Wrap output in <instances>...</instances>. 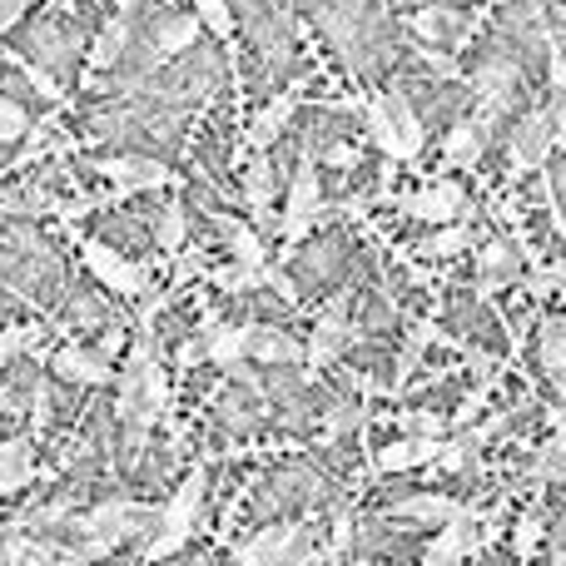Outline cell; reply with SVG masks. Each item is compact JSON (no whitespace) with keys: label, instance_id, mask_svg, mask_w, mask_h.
Instances as JSON below:
<instances>
[{"label":"cell","instance_id":"6da1fadb","mask_svg":"<svg viewBox=\"0 0 566 566\" xmlns=\"http://www.w3.org/2000/svg\"><path fill=\"white\" fill-rule=\"evenodd\" d=\"M205 488H209V472L205 468H195L185 478V488L175 492V497L159 507V532L145 542V557L149 562H159V557H175L179 547H185V537L195 532V522H199V507H205Z\"/></svg>","mask_w":566,"mask_h":566},{"label":"cell","instance_id":"7a4b0ae2","mask_svg":"<svg viewBox=\"0 0 566 566\" xmlns=\"http://www.w3.org/2000/svg\"><path fill=\"white\" fill-rule=\"evenodd\" d=\"M318 214H323L318 165H313V159H298L293 185H289V209H283V219H279V234L289 239V244H298V239L313 229V219H318Z\"/></svg>","mask_w":566,"mask_h":566},{"label":"cell","instance_id":"3957f363","mask_svg":"<svg viewBox=\"0 0 566 566\" xmlns=\"http://www.w3.org/2000/svg\"><path fill=\"white\" fill-rule=\"evenodd\" d=\"M552 145H557V125H552L547 109H532V115L517 119L507 139V155H512V175H532V169L547 165Z\"/></svg>","mask_w":566,"mask_h":566},{"label":"cell","instance_id":"277c9868","mask_svg":"<svg viewBox=\"0 0 566 566\" xmlns=\"http://www.w3.org/2000/svg\"><path fill=\"white\" fill-rule=\"evenodd\" d=\"M85 249V264H90V274H95L105 289H115V293H129V298H139V293L149 289V274L139 264H129L119 249H109V244H99V239H90V244H80Z\"/></svg>","mask_w":566,"mask_h":566},{"label":"cell","instance_id":"5b68a950","mask_svg":"<svg viewBox=\"0 0 566 566\" xmlns=\"http://www.w3.org/2000/svg\"><path fill=\"white\" fill-rule=\"evenodd\" d=\"M303 532L308 527H269L254 542L234 547V562L254 566V562H313L318 552H303Z\"/></svg>","mask_w":566,"mask_h":566},{"label":"cell","instance_id":"8992f818","mask_svg":"<svg viewBox=\"0 0 566 566\" xmlns=\"http://www.w3.org/2000/svg\"><path fill=\"white\" fill-rule=\"evenodd\" d=\"M408 214H418L422 224H452V219L472 224L478 209H472V199L462 195L458 185H432V189H418V195L408 199Z\"/></svg>","mask_w":566,"mask_h":566},{"label":"cell","instance_id":"52a82bcc","mask_svg":"<svg viewBox=\"0 0 566 566\" xmlns=\"http://www.w3.org/2000/svg\"><path fill=\"white\" fill-rule=\"evenodd\" d=\"M249 338H254V323H219L214 313L199 323V343L214 368H234L239 358H249Z\"/></svg>","mask_w":566,"mask_h":566},{"label":"cell","instance_id":"ba28073f","mask_svg":"<svg viewBox=\"0 0 566 566\" xmlns=\"http://www.w3.org/2000/svg\"><path fill=\"white\" fill-rule=\"evenodd\" d=\"M353 343H358V328H348V323L338 318V308H328L318 318V328H313V338L303 343V363H308L313 373L318 368H333V363L343 358V353L353 348Z\"/></svg>","mask_w":566,"mask_h":566},{"label":"cell","instance_id":"9c48e42d","mask_svg":"<svg viewBox=\"0 0 566 566\" xmlns=\"http://www.w3.org/2000/svg\"><path fill=\"white\" fill-rule=\"evenodd\" d=\"M99 179H109V185L125 189V195H139V189H165L175 175H169L159 159L119 155V159H99Z\"/></svg>","mask_w":566,"mask_h":566},{"label":"cell","instance_id":"30bf717a","mask_svg":"<svg viewBox=\"0 0 566 566\" xmlns=\"http://www.w3.org/2000/svg\"><path fill=\"white\" fill-rule=\"evenodd\" d=\"M478 547H482V537H478V507H468V512H458V517L442 522L438 542H432V547L422 552V557H428L432 566H448V562L472 557Z\"/></svg>","mask_w":566,"mask_h":566},{"label":"cell","instance_id":"8fae6325","mask_svg":"<svg viewBox=\"0 0 566 566\" xmlns=\"http://www.w3.org/2000/svg\"><path fill=\"white\" fill-rule=\"evenodd\" d=\"M373 105L382 109V119H388L392 135H398L402 159H418L422 155V119H418V109H412V99L402 95V90H382Z\"/></svg>","mask_w":566,"mask_h":566},{"label":"cell","instance_id":"7c38bea8","mask_svg":"<svg viewBox=\"0 0 566 566\" xmlns=\"http://www.w3.org/2000/svg\"><path fill=\"white\" fill-rule=\"evenodd\" d=\"M442 458V438H402L388 448H373V472H412Z\"/></svg>","mask_w":566,"mask_h":566},{"label":"cell","instance_id":"4fadbf2b","mask_svg":"<svg viewBox=\"0 0 566 566\" xmlns=\"http://www.w3.org/2000/svg\"><path fill=\"white\" fill-rule=\"evenodd\" d=\"M60 382H75V388H105L115 373H109V358L105 353H85V348H60L50 358Z\"/></svg>","mask_w":566,"mask_h":566},{"label":"cell","instance_id":"5bb4252c","mask_svg":"<svg viewBox=\"0 0 566 566\" xmlns=\"http://www.w3.org/2000/svg\"><path fill=\"white\" fill-rule=\"evenodd\" d=\"M488 135L492 129L482 125V119H462V125L448 129V139H442V159H448V169H472L482 159V149H488Z\"/></svg>","mask_w":566,"mask_h":566},{"label":"cell","instance_id":"9a60e30c","mask_svg":"<svg viewBox=\"0 0 566 566\" xmlns=\"http://www.w3.org/2000/svg\"><path fill=\"white\" fill-rule=\"evenodd\" d=\"M30 482H35V442L30 438L0 442V497L30 488Z\"/></svg>","mask_w":566,"mask_h":566},{"label":"cell","instance_id":"2e32d148","mask_svg":"<svg viewBox=\"0 0 566 566\" xmlns=\"http://www.w3.org/2000/svg\"><path fill=\"white\" fill-rule=\"evenodd\" d=\"M517 274H522V259H517V249H507L502 239L478 249V293H497L502 283H512Z\"/></svg>","mask_w":566,"mask_h":566},{"label":"cell","instance_id":"e0dca14e","mask_svg":"<svg viewBox=\"0 0 566 566\" xmlns=\"http://www.w3.org/2000/svg\"><path fill=\"white\" fill-rule=\"evenodd\" d=\"M249 358H259L264 368L303 363V343H298V338H289L283 328H254V338H249Z\"/></svg>","mask_w":566,"mask_h":566},{"label":"cell","instance_id":"ac0fdd59","mask_svg":"<svg viewBox=\"0 0 566 566\" xmlns=\"http://www.w3.org/2000/svg\"><path fill=\"white\" fill-rule=\"evenodd\" d=\"M293 109H298V95H293V90H289V95H279V99H269V105L254 115V129H249V145H254V149H269V145H274V139L283 135V129H289Z\"/></svg>","mask_w":566,"mask_h":566},{"label":"cell","instance_id":"d6986e66","mask_svg":"<svg viewBox=\"0 0 566 566\" xmlns=\"http://www.w3.org/2000/svg\"><path fill=\"white\" fill-rule=\"evenodd\" d=\"M468 249H478V234H472V224L452 219V224H442L438 234L422 239L418 254H422V259H458V254H468Z\"/></svg>","mask_w":566,"mask_h":566},{"label":"cell","instance_id":"ffe728a7","mask_svg":"<svg viewBox=\"0 0 566 566\" xmlns=\"http://www.w3.org/2000/svg\"><path fill=\"white\" fill-rule=\"evenodd\" d=\"M214 229L224 234V244H229V254L239 259V264H264V234H259L254 224H239V219H219L214 214Z\"/></svg>","mask_w":566,"mask_h":566},{"label":"cell","instance_id":"44dd1931","mask_svg":"<svg viewBox=\"0 0 566 566\" xmlns=\"http://www.w3.org/2000/svg\"><path fill=\"white\" fill-rule=\"evenodd\" d=\"M432 343H442V328L432 318H422V323H412L408 328V338H402V353H398V388L418 373V358H422V348H432Z\"/></svg>","mask_w":566,"mask_h":566},{"label":"cell","instance_id":"7402d4cb","mask_svg":"<svg viewBox=\"0 0 566 566\" xmlns=\"http://www.w3.org/2000/svg\"><path fill=\"white\" fill-rule=\"evenodd\" d=\"M408 30L418 40H458L462 15L458 10H418V15H408Z\"/></svg>","mask_w":566,"mask_h":566},{"label":"cell","instance_id":"603a6c76","mask_svg":"<svg viewBox=\"0 0 566 566\" xmlns=\"http://www.w3.org/2000/svg\"><path fill=\"white\" fill-rule=\"evenodd\" d=\"M537 353H542V368L562 382L566 392V323H542L537 333Z\"/></svg>","mask_w":566,"mask_h":566},{"label":"cell","instance_id":"cb8c5ba5","mask_svg":"<svg viewBox=\"0 0 566 566\" xmlns=\"http://www.w3.org/2000/svg\"><path fill=\"white\" fill-rule=\"evenodd\" d=\"M195 40H199V15H165L159 20V55L195 50Z\"/></svg>","mask_w":566,"mask_h":566},{"label":"cell","instance_id":"d4e9b609","mask_svg":"<svg viewBox=\"0 0 566 566\" xmlns=\"http://www.w3.org/2000/svg\"><path fill=\"white\" fill-rule=\"evenodd\" d=\"M40 348H45V328H35V323H10V328H0V363L25 358V353H40Z\"/></svg>","mask_w":566,"mask_h":566},{"label":"cell","instance_id":"484cf974","mask_svg":"<svg viewBox=\"0 0 566 566\" xmlns=\"http://www.w3.org/2000/svg\"><path fill=\"white\" fill-rule=\"evenodd\" d=\"M458 512H468V502H452V497H408L398 507V517H408V522H448V517H458Z\"/></svg>","mask_w":566,"mask_h":566},{"label":"cell","instance_id":"4316f807","mask_svg":"<svg viewBox=\"0 0 566 566\" xmlns=\"http://www.w3.org/2000/svg\"><path fill=\"white\" fill-rule=\"evenodd\" d=\"M125 40H129V20H109V25L95 35V50H90V65H95V70H109V65L119 60V50H125Z\"/></svg>","mask_w":566,"mask_h":566},{"label":"cell","instance_id":"83f0119b","mask_svg":"<svg viewBox=\"0 0 566 566\" xmlns=\"http://www.w3.org/2000/svg\"><path fill=\"white\" fill-rule=\"evenodd\" d=\"M185 234H189V219H185V209H179V205H165V214H159V229H155V239H159V254H169V259H175L179 249H185Z\"/></svg>","mask_w":566,"mask_h":566},{"label":"cell","instance_id":"f1b7e54d","mask_svg":"<svg viewBox=\"0 0 566 566\" xmlns=\"http://www.w3.org/2000/svg\"><path fill=\"white\" fill-rule=\"evenodd\" d=\"M6 65L15 70L20 80H30V90H35L40 99H50V105H65V90H60L55 80H50V75H45V70H40V65H30V60H20V55H10Z\"/></svg>","mask_w":566,"mask_h":566},{"label":"cell","instance_id":"f546056e","mask_svg":"<svg viewBox=\"0 0 566 566\" xmlns=\"http://www.w3.org/2000/svg\"><path fill=\"white\" fill-rule=\"evenodd\" d=\"M195 15L205 30H214L219 40L234 35V10H229V0H195Z\"/></svg>","mask_w":566,"mask_h":566},{"label":"cell","instance_id":"4dcf8cb0","mask_svg":"<svg viewBox=\"0 0 566 566\" xmlns=\"http://www.w3.org/2000/svg\"><path fill=\"white\" fill-rule=\"evenodd\" d=\"M402 432H408V438H442V432H448V422L438 418V412H428V408H418V412H402Z\"/></svg>","mask_w":566,"mask_h":566},{"label":"cell","instance_id":"1f68e13d","mask_svg":"<svg viewBox=\"0 0 566 566\" xmlns=\"http://www.w3.org/2000/svg\"><path fill=\"white\" fill-rule=\"evenodd\" d=\"M368 135L378 139V149H382V155H388V159H402L398 135H392V125H388V119H382V109H378V105H368Z\"/></svg>","mask_w":566,"mask_h":566},{"label":"cell","instance_id":"d6a6232c","mask_svg":"<svg viewBox=\"0 0 566 566\" xmlns=\"http://www.w3.org/2000/svg\"><path fill=\"white\" fill-rule=\"evenodd\" d=\"M259 283H264V289H274L283 303H298V298H303V293H298V283H293L289 274H283L279 264H269V259H264V264H259Z\"/></svg>","mask_w":566,"mask_h":566},{"label":"cell","instance_id":"836d02e7","mask_svg":"<svg viewBox=\"0 0 566 566\" xmlns=\"http://www.w3.org/2000/svg\"><path fill=\"white\" fill-rule=\"evenodd\" d=\"M25 129H30V115H25V109L10 105V99H0V145H15Z\"/></svg>","mask_w":566,"mask_h":566},{"label":"cell","instance_id":"e575fe53","mask_svg":"<svg viewBox=\"0 0 566 566\" xmlns=\"http://www.w3.org/2000/svg\"><path fill=\"white\" fill-rule=\"evenodd\" d=\"M562 283H566V259L562 264H537L532 269V279H527V289L537 293V298H547V293H557Z\"/></svg>","mask_w":566,"mask_h":566},{"label":"cell","instance_id":"d590c367","mask_svg":"<svg viewBox=\"0 0 566 566\" xmlns=\"http://www.w3.org/2000/svg\"><path fill=\"white\" fill-rule=\"evenodd\" d=\"M537 542H542V517H537V512H527V517L517 522V557H532V552H537Z\"/></svg>","mask_w":566,"mask_h":566},{"label":"cell","instance_id":"8d00e7d4","mask_svg":"<svg viewBox=\"0 0 566 566\" xmlns=\"http://www.w3.org/2000/svg\"><path fill=\"white\" fill-rule=\"evenodd\" d=\"M488 392H492V378H488V382H478V388H472L468 398H462V408H458V418H452V422H458V428H462V422H472V418H478V412H482V402H488Z\"/></svg>","mask_w":566,"mask_h":566},{"label":"cell","instance_id":"74e56055","mask_svg":"<svg viewBox=\"0 0 566 566\" xmlns=\"http://www.w3.org/2000/svg\"><path fill=\"white\" fill-rule=\"evenodd\" d=\"M547 115H552V125H557V145H566V85H552Z\"/></svg>","mask_w":566,"mask_h":566},{"label":"cell","instance_id":"f35d334b","mask_svg":"<svg viewBox=\"0 0 566 566\" xmlns=\"http://www.w3.org/2000/svg\"><path fill=\"white\" fill-rule=\"evenodd\" d=\"M358 422H363V412L343 402V408H338V412H333V418H328V438H338V432H353V428H358Z\"/></svg>","mask_w":566,"mask_h":566},{"label":"cell","instance_id":"ab89813d","mask_svg":"<svg viewBox=\"0 0 566 566\" xmlns=\"http://www.w3.org/2000/svg\"><path fill=\"white\" fill-rule=\"evenodd\" d=\"M25 10H30V0H0V35H6V30H15Z\"/></svg>","mask_w":566,"mask_h":566},{"label":"cell","instance_id":"60d3db41","mask_svg":"<svg viewBox=\"0 0 566 566\" xmlns=\"http://www.w3.org/2000/svg\"><path fill=\"white\" fill-rule=\"evenodd\" d=\"M199 269H205V254H199V249H189V254L179 259V269H175V289H179V283H189V279H195Z\"/></svg>","mask_w":566,"mask_h":566},{"label":"cell","instance_id":"b9f144b4","mask_svg":"<svg viewBox=\"0 0 566 566\" xmlns=\"http://www.w3.org/2000/svg\"><path fill=\"white\" fill-rule=\"evenodd\" d=\"M418 55L428 60V65L438 70V75H458V60H452V55H442V50H418Z\"/></svg>","mask_w":566,"mask_h":566},{"label":"cell","instance_id":"7bdbcfd3","mask_svg":"<svg viewBox=\"0 0 566 566\" xmlns=\"http://www.w3.org/2000/svg\"><path fill=\"white\" fill-rule=\"evenodd\" d=\"M328 165H333V169H353V165H358V155H353L348 145H333V149H328Z\"/></svg>","mask_w":566,"mask_h":566},{"label":"cell","instance_id":"ee69618b","mask_svg":"<svg viewBox=\"0 0 566 566\" xmlns=\"http://www.w3.org/2000/svg\"><path fill=\"white\" fill-rule=\"evenodd\" d=\"M199 358H205V343H185V348H179V368H195Z\"/></svg>","mask_w":566,"mask_h":566},{"label":"cell","instance_id":"f6af8a7d","mask_svg":"<svg viewBox=\"0 0 566 566\" xmlns=\"http://www.w3.org/2000/svg\"><path fill=\"white\" fill-rule=\"evenodd\" d=\"M552 442H557V448L566 452V422H562V418H557V438H552Z\"/></svg>","mask_w":566,"mask_h":566},{"label":"cell","instance_id":"bcb514c9","mask_svg":"<svg viewBox=\"0 0 566 566\" xmlns=\"http://www.w3.org/2000/svg\"><path fill=\"white\" fill-rule=\"evenodd\" d=\"M50 6H55V10H70V6H75V0H50Z\"/></svg>","mask_w":566,"mask_h":566},{"label":"cell","instance_id":"7dc6e473","mask_svg":"<svg viewBox=\"0 0 566 566\" xmlns=\"http://www.w3.org/2000/svg\"><path fill=\"white\" fill-rule=\"evenodd\" d=\"M557 562H566V552H557Z\"/></svg>","mask_w":566,"mask_h":566},{"label":"cell","instance_id":"c3c4849f","mask_svg":"<svg viewBox=\"0 0 566 566\" xmlns=\"http://www.w3.org/2000/svg\"><path fill=\"white\" fill-rule=\"evenodd\" d=\"M0 65H6V60H0Z\"/></svg>","mask_w":566,"mask_h":566},{"label":"cell","instance_id":"681fc988","mask_svg":"<svg viewBox=\"0 0 566 566\" xmlns=\"http://www.w3.org/2000/svg\"><path fill=\"white\" fill-rule=\"evenodd\" d=\"M279 6H283V0H279Z\"/></svg>","mask_w":566,"mask_h":566},{"label":"cell","instance_id":"f907efd6","mask_svg":"<svg viewBox=\"0 0 566 566\" xmlns=\"http://www.w3.org/2000/svg\"><path fill=\"white\" fill-rule=\"evenodd\" d=\"M562 323H566V318H562Z\"/></svg>","mask_w":566,"mask_h":566}]
</instances>
